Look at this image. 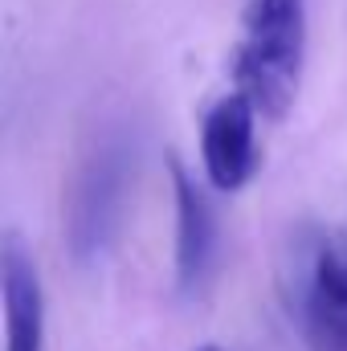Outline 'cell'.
<instances>
[{
  "label": "cell",
  "mask_w": 347,
  "mask_h": 351,
  "mask_svg": "<svg viewBox=\"0 0 347 351\" xmlns=\"http://www.w3.org/2000/svg\"><path fill=\"white\" fill-rule=\"evenodd\" d=\"M127 176H131V152L123 139H102L82 160L66 200V241L78 262L102 258V250L110 245L127 200Z\"/></svg>",
  "instance_id": "cell-2"
},
{
  "label": "cell",
  "mask_w": 347,
  "mask_h": 351,
  "mask_svg": "<svg viewBox=\"0 0 347 351\" xmlns=\"http://www.w3.org/2000/svg\"><path fill=\"white\" fill-rule=\"evenodd\" d=\"M168 172L176 196V286L184 294H200L217 258V213L204 188L188 176L176 156H168Z\"/></svg>",
  "instance_id": "cell-5"
},
{
  "label": "cell",
  "mask_w": 347,
  "mask_h": 351,
  "mask_svg": "<svg viewBox=\"0 0 347 351\" xmlns=\"http://www.w3.org/2000/svg\"><path fill=\"white\" fill-rule=\"evenodd\" d=\"M307 58V0H250L233 49L237 90L261 119H286L298 98Z\"/></svg>",
  "instance_id": "cell-1"
},
{
  "label": "cell",
  "mask_w": 347,
  "mask_h": 351,
  "mask_svg": "<svg viewBox=\"0 0 347 351\" xmlns=\"http://www.w3.org/2000/svg\"><path fill=\"white\" fill-rule=\"evenodd\" d=\"M196 351H225V348H217V343H204V348H196Z\"/></svg>",
  "instance_id": "cell-7"
},
{
  "label": "cell",
  "mask_w": 347,
  "mask_h": 351,
  "mask_svg": "<svg viewBox=\"0 0 347 351\" xmlns=\"http://www.w3.org/2000/svg\"><path fill=\"white\" fill-rule=\"evenodd\" d=\"M200 160L217 192H237L250 184L258 168V110L241 90L208 106L200 127Z\"/></svg>",
  "instance_id": "cell-3"
},
{
  "label": "cell",
  "mask_w": 347,
  "mask_h": 351,
  "mask_svg": "<svg viewBox=\"0 0 347 351\" xmlns=\"http://www.w3.org/2000/svg\"><path fill=\"white\" fill-rule=\"evenodd\" d=\"M311 351H347V233L319 241L298 294Z\"/></svg>",
  "instance_id": "cell-4"
},
{
  "label": "cell",
  "mask_w": 347,
  "mask_h": 351,
  "mask_svg": "<svg viewBox=\"0 0 347 351\" xmlns=\"http://www.w3.org/2000/svg\"><path fill=\"white\" fill-rule=\"evenodd\" d=\"M0 298H4V351L45 348L41 278L16 233H4V241H0Z\"/></svg>",
  "instance_id": "cell-6"
}]
</instances>
